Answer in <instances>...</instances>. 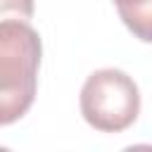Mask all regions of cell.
<instances>
[{
	"instance_id": "6da1fadb",
	"label": "cell",
	"mask_w": 152,
	"mask_h": 152,
	"mask_svg": "<svg viewBox=\"0 0 152 152\" xmlns=\"http://www.w3.org/2000/svg\"><path fill=\"white\" fill-rule=\"evenodd\" d=\"M40 36L24 19L0 24V121L7 126L24 116L36 97Z\"/></svg>"
},
{
	"instance_id": "7a4b0ae2",
	"label": "cell",
	"mask_w": 152,
	"mask_h": 152,
	"mask_svg": "<svg viewBox=\"0 0 152 152\" xmlns=\"http://www.w3.org/2000/svg\"><path fill=\"white\" fill-rule=\"evenodd\" d=\"M140 112V93L135 81L121 69L93 71L81 88L83 119L104 133L126 131Z\"/></svg>"
},
{
	"instance_id": "3957f363",
	"label": "cell",
	"mask_w": 152,
	"mask_h": 152,
	"mask_svg": "<svg viewBox=\"0 0 152 152\" xmlns=\"http://www.w3.org/2000/svg\"><path fill=\"white\" fill-rule=\"evenodd\" d=\"M119 17L135 38L152 43V0L138 2L133 7H124L119 10Z\"/></svg>"
},
{
	"instance_id": "277c9868",
	"label": "cell",
	"mask_w": 152,
	"mask_h": 152,
	"mask_svg": "<svg viewBox=\"0 0 152 152\" xmlns=\"http://www.w3.org/2000/svg\"><path fill=\"white\" fill-rule=\"evenodd\" d=\"M10 12H17L19 19H28L33 14V0H2V14L7 19Z\"/></svg>"
},
{
	"instance_id": "5b68a950",
	"label": "cell",
	"mask_w": 152,
	"mask_h": 152,
	"mask_svg": "<svg viewBox=\"0 0 152 152\" xmlns=\"http://www.w3.org/2000/svg\"><path fill=\"white\" fill-rule=\"evenodd\" d=\"M138 2H145V0H114L116 10H124V7H133V5H138Z\"/></svg>"
}]
</instances>
